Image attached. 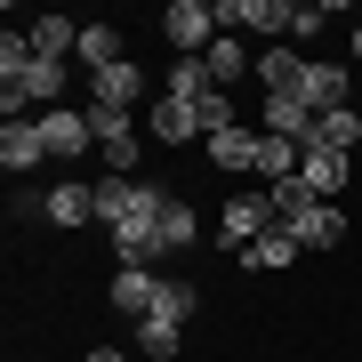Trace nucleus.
Returning <instances> with one entry per match:
<instances>
[{"label": "nucleus", "mask_w": 362, "mask_h": 362, "mask_svg": "<svg viewBox=\"0 0 362 362\" xmlns=\"http://www.w3.org/2000/svg\"><path fill=\"white\" fill-rule=\"evenodd\" d=\"M65 89H73V65L40 57L25 25L0 33V113H8V121H40V113H57V105H65Z\"/></svg>", "instance_id": "nucleus-1"}, {"label": "nucleus", "mask_w": 362, "mask_h": 362, "mask_svg": "<svg viewBox=\"0 0 362 362\" xmlns=\"http://www.w3.org/2000/svg\"><path fill=\"white\" fill-rule=\"evenodd\" d=\"M161 209H169V194H153V202L137 209V218H121V226H113V258H121V266H153V258H169Z\"/></svg>", "instance_id": "nucleus-2"}, {"label": "nucleus", "mask_w": 362, "mask_h": 362, "mask_svg": "<svg viewBox=\"0 0 362 362\" xmlns=\"http://www.w3.org/2000/svg\"><path fill=\"white\" fill-rule=\"evenodd\" d=\"M161 40L177 57H209V40H218V8H202V0H169L161 8Z\"/></svg>", "instance_id": "nucleus-3"}, {"label": "nucleus", "mask_w": 362, "mask_h": 362, "mask_svg": "<svg viewBox=\"0 0 362 362\" xmlns=\"http://www.w3.org/2000/svg\"><path fill=\"white\" fill-rule=\"evenodd\" d=\"M81 89H89V113H137V105H145V65H129V57H121V65L89 73Z\"/></svg>", "instance_id": "nucleus-4"}, {"label": "nucleus", "mask_w": 362, "mask_h": 362, "mask_svg": "<svg viewBox=\"0 0 362 362\" xmlns=\"http://www.w3.org/2000/svg\"><path fill=\"white\" fill-rule=\"evenodd\" d=\"M274 226H282V218H274L266 185H258V194H233V202L218 209V242H226V250H250V242H258V233H274Z\"/></svg>", "instance_id": "nucleus-5"}, {"label": "nucleus", "mask_w": 362, "mask_h": 362, "mask_svg": "<svg viewBox=\"0 0 362 362\" xmlns=\"http://www.w3.org/2000/svg\"><path fill=\"white\" fill-rule=\"evenodd\" d=\"M89 129H97V153L113 177H137V161H145V145H137V121L129 113H89Z\"/></svg>", "instance_id": "nucleus-6"}, {"label": "nucleus", "mask_w": 362, "mask_h": 362, "mask_svg": "<svg viewBox=\"0 0 362 362\" xmlns=\"http://www.w3.org/2000/svg\"><path fill=\"white\" fill-rule=\"evenodd\" d=\"M153 194H161L153 177H97V218H105V233H113L121 218H137Z\"/></svg>", "instance_id": "nucleus-7"}, {"label": "nucleus", "mask_w": 362, "mask_h": 362, "mask_svg": "<svg viewBox=\"0 0 362 362\" xmlns=\"http://www.w3.org/2000/svg\"><path fill=\"white\" fill-rule=\"evenodd\" d=\"M49 161V137H40V121H0V169L8 177H25V169Z\"/></svg>", "instance_id": "nucleus-8"}, {"label": "nucleus", "mask_w": 362, "mask_h": 362, "mask_svg": "<svg viewBox=\"0 0 362 362\" xmlns=\"http://www.w3.org/2000/svg\"><path fill=\"white\" fill-rule=\"evenodd\" d=\"M346 65H330V57H306V81H298V105H314V113H338L346 105Z\"/></svg>", "instance_id": "nucleus-9"}, {"label": "nucleus", "mask_w": 362, "mask_h": 362, "mask_svg": "<svg viewBox=\"0 0 362 362\" xmlns=\"http://www.w3.org/2000/svg\"><path fill=\"white\" fill-rule=\"evenodd\" d=\"M40 137H49V161H57V153H97V129H89V113H73V105L40 113Z\"/></svg>", "instance_id": "nucleus-10"}, {"label": "nucleus", "mask_w": 362, "mask_h": 362, "mask_svg": "<svg viewBox=\"0 0 362 362\" xmlns=\"http://www.w3.org/2000/svg\"><path fill=\"white\" fill-rule=\"evenodd\" d=\"M298 177H306V185H314L322 202H338V194H346V177H354V153H330V145H306Z\"/></svg>", "instance_id": "nucleus-11"}, {"label": "nucleus", "mask_w": 362, "mask_h": 362, "mask_svg": "<svg viewBox=\"0 0 362 362\" xmlns=\"http://www.w3.org/2000/svg\"><path fill=\"white\" fill-rule=\"evenodd\" d=\"M258 153H266V129H226V137H209V169H226V177H258Z\"/></svg>", "instance_id": "nucleus-12"}, {"label": "nucleus", "mask_w": 362, "mask_h": 362, "mask_svg": "<svg viewBox=\"0 0 362 362\" xmlns=\"http://www.w3.org/2000/svg\"><path fill=\"white\" fill-rule=\"evenodd\" d=\"M40 218H49V226H89L97 218V185H81V177L49 185V194H40Z\"/></svg>", "instance_id": "nucleus-13"}, {"label": "nucleus", "mask_w": 362, "mask_h": 362, "mask_svg": "<svg viewBox=\"0 0 362 362\" xmlns=\"http://www.w3.org/2000/svg\"><path fill=\"white\" fill-rule=\"evenodd\" d=\"M298 81H306V57L282 49V40H266V49H258V89L266 97H298Z\"/></svg>", "instance_id": "nucleus-14"}, {"label": "nucleus", "mask_w": 362, "mask_h": 362, "mask_svg": "<svg viewBox=\"0 0 362 362\" xmlns=\"http://www.w3.org/2000/svg\"><path fill=\"white\" fill-rule=\"evenodd\" d=\"M145 121H153L161 145H194V137H202V113H194L185 97H153V105H145Z\"/></svg>", "instance_id": "nucleus-15"}, {"label": "nucleus", "mask_w": 362, "mask_h": 362, "mask_svg": "<svg viewBox=\"0 0 362 362\" xmlns=\"http://www.w3.org/2000/svg\"><path fill=\"white\" fill-rule=\"evenodd\" d=\"M153 298H161V274H153V266H121V274H113V306L129 314V322L153 314Z\"/></svg>", "instance_id": "nucleus-16"}, {"label": "nucleus", "mask_w": 362, "mask_h": 362, "mask_svg": "<svg viewBox=\"0 0 362 362\" xmlns=\"http://www.w3.org/2000/svg\"><path fill=\"white\" fill-rule=\"evenodd\" d=\"M290 233H298V250H338L346 242V218H338V202H314L306 218H290Z\"/></svg>", "instance_id": "nucleus-17"}, {"label": "nucleus", "mask_w": 362, "mask_h": 362, "mask_svg": "<svg viewBox=\"0 0 362 362\" xmlns=\"http://www.w3.org/2000/svg\"><path fill=\"white\" fill-rule=\"evenodd\" d=\"M161 97H185V105L202 113V105L218 97V81H209V65H202V57H177V65H169V81H161Z\"/></svg>", "instance_id": "nucleus-18"}, {"label": "nucleus", "mask_w": 362, "mask_h": 362, "mask_svg": "<svg viewBox=\"0 0 362 362\" xmlns=\"http://www.w3.org/2000/svg\"><path fill=\"white\" fill-rule=\"evenodd\" d=\"M33 49L40 57H57V65H73V49H81V25H73V16H33Z\"/></svg>", "instance_id": "nucleus-19"}, {"label": "nucleus", "mask_w": 362, "mask_h": 362, "mask_svg": "<svg viewBox=\"0 0 362 362\" xmlns=\"http://www.w3.org/2000/svg\"><path fill=\"white\" fill-rule=\"evenodd\" d=\"M290 258H298V233H290V226H274V233H258V242L242 250V266H250V274H282Z\"/></svg>", "instance_id": "nucleus-20"}, {"label": "nucleus", "mask_w": 362, "mask_h": 362, "mask_svg": "<svg viewBox=\"0 0 362 362\" xmlns=\"http://www.w3.org/2000/svg\"><path fill=\"white\" fill-rule=\"evenodd\" d=\"M306 145H330V153H354V145H362V113H354V105H338V113H322Z\"/></svg>", "instance_id": "nucleus-21"}, {"label": "nucleus", "mask_w": 362, "mask_h": 362, "mask_svg": "<svg viewBox=\"0 0 362 362\" xmlns=\"http://www.w3.org/2000/svg\"><path fill=\"white\" fill-rule=\"evenodd\" d=\"M202 65H209V81H242V73H258V57H250L242 40H233V33H218V40H209V57H202Z\"/></svg>", "instance_id": "nucleus-22"}, {"label": "nucleus", "mask_w": 362, "mask_h": 362, "mask_svg": "<svg viewBox=\"0 0 362 362\" xmlns=\"http://www.w3.org/2000/svg\"><path fill=\"white\" fill-rule=\"evenodd\" d=\"M105 65H121V33L113 25H81V81L105 73Z\"/></svg>", "instance_id": "nucleus-23"}, {"label": "nucleus", "mask_w": 362, "mask_h": 362, "mask_svg": "<svg viewBox=\"0 0 362 362\" xmlns=\"http://www.w3.org/2000/svg\"><path fill=\"white\" fill-rule=\"evenodd\" d=\"M194 306H202L194 282H161V298H153V314H145V322H194Z\"/></svg>", "instance_id": "nucleus-24"}, {"label": "nucleus", "mask_w": 362, "mask_h": 362, "mask_svg": "<svg viewBox=\"0 0 362 362\" xmlns=\"http://www.w3.org/2000/svg\"><path fill=\"white\" fill-rule=\"evenodd\" d=\"M266 202H274V218H282V226H290V218H306V209H314V202H322V194H314V185H306V177H282V185H266Z\"/></svg>", "instance_id": "nucleus-25"}, {"label": "nucleus", "mask_w": 362, "mask_h": 362, "mask_svg": "<svg viewBox=\"0 0 362 362\" xmlns=\"http://www.w3.org/2000/svg\"><path fill=\"white\" fill-rule=\"evenodd\" d=\"M161 233H169V258H177V250H194V242H202V218H194V209H185L177 194H169V209H161Z\"/></svg>", "instance_id": "nucleus-26"}, {"label": "nucleus", "mask_w": 362, "mask_h": 362, "mask_svg": "<svg viewBox=\"0 0 362 362\" xmlns=\"http://www.w3.org/2000/svg\"><path fill=\"white\" fill-rule=\"evenodd\" d=\"M137 346H145V362H169L185 346V322H137Z\"/></svg>", "instance_id": "nucleus-27"}, {"label": "nucleus", "mask_w": 362, "mask_h": 362, "mask_svg": "<svg viewBox=\"0 0 362 362\" xmlns=\"http://www.w3.org/2000/svg\"><path fill=\"white\" fill-rule=\"evenodd\" d=\"M330 33V0H290V40H314Z\"/></svg>", "instance_id": "nucleus-28"}, {"label": "nucleus", "mask_w": 362, "mask_h": 362, "mask_svg": "<svg viewBox=\"0 0 362 362\" xmlns=\"http://www.w3.org/2000/svg\"><path fill=\"white\" fill-rule=\"evenodd\" d=\"M81 362H129V354H121V346H89V354H81Z\"/></svg>", "instance_id": "nucleus-29"}, {"label": "nucleus", "mask_w": 362, "mask_h": 362, "mask_svg": "<svg viewBox=\"0 0 362 362\" xmlns=\"http://www.w3.org/2000/svg\"><path fill=\"white\" fill-rule=\"evenodd\" d=\"M354 73H362V25H354Z\"/></svg>", "instance_id": "nucleus-30"}]
</instances>
